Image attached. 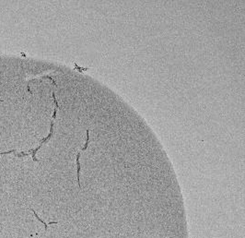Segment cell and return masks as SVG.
<instances>
[{"label": "cell", "mask_w": 245, "mask_h": 238, "mask_svg": "<svg viewBox=\"0 0 245 238\" xmlns=\"http://www.w3.org/2000/svg\"><path fill=\"white\" fill-rule=\"evenodd\" d=\"M53 95V102H54V104H56V108H54V110H53V118H52V120H51V127H50V133H49V135L47 137H45L44 138H42L41 140V143L40 145L38 146V147L36 149H32V150H29V154H31L32 156V160H33V161H40V160H38L36 159V153H37V151L39 150L41 148H42V146L43 143H46L49 139H50L52 137H53V121H54V119H56V113H57V109H58V107H59V104H58V102H57V100L56 98V94H54V93H52Z\"/></svg>", "instance_id": "obj_1"}, {"label": "cell", "mask_w": 245, "mask_h": 238, "mask_svg": "<svg viewBox=\"0 0 245 238\" xmlns=\"http://www.w3.org/2000/svg\"><path fill=\"white\" fill-rule=\"evenodd\" d=\"M79 158H80V151L77 155V167H78V187L79 188H81V184H80V163H79Z\"/></svg>", "instance_id": "obj_2"}, {"label": "cell", "mask_w": 245, "mask_h": 238, "mask_svg": "<svg viewBox=\"0 0 245 238\" xmlns=\"http://www.w3.org/2000/svg\"><path fill=\"white\" fill-rule=\"evenodd\" d=\"M30 209L31 210L32 212H33V214H34V216H35V217H36V219H37V220H39V221H41L42 223H43V225H44V231H46V230H47V227H48V223H46L45 221H42V219H41V218L39 217V216L37 215V213H36V212H34V209Z\"/></svg>", "instance_id": "obj_3"}, {"label": "cell", "mask_w": 245, "mask_h": 238, "mask_svg": "<svg viewBox=\"0 0 245 238\" xmlns=\"http://www.w3.org/2000/svg\"><path fill=\"white\" fill-rule=\"evenodd\" d=\"M74 66H75V68H76V69H78V71H80V72H82V71H85V70H88L89 68H79L78 65H77V63H74Z\"/></svg>", "instance_id": "obj_4"}, {"label": "cell", "mask_w": 245, "mask_h": 238, "mask_svg": "<svg viewBox=\"0 0 245 238\" xmlns=\"http://www.w3.org/2000/svg\"><path fill=\"white\" fill-rule=\"evenodd\" d=\"M16 150H10L8 151H0V155H4V154H9V153H12L15 152Z\"/></svg>", "instance_id": "obj_5"}]
</instances>
